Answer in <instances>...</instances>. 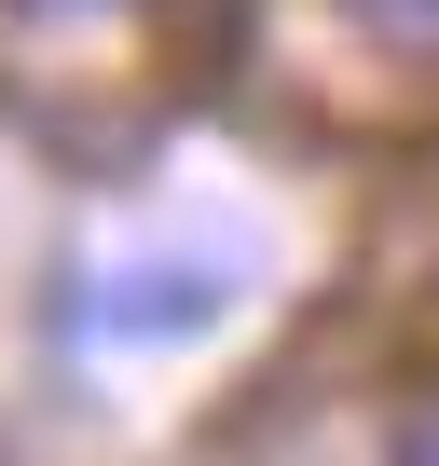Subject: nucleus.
Here are the masks:
<instances>
[{"label": "nucleus", "mask_w": 439, "mask_h": 466, "mask_svg": "<svg viewBox=\"0 0 439 466\" xmlns=\"http://www.w3.org/2000/svg\"><path fill=\"white\" fill-rule=\"evenodd\" d=\"M28 15H110V0H28Z\"/></svg>", "instance_id": "3"}, {"label": "nucleus", "mask_w": 439, "mask_h": 466, "mask_svg": "<svg viewBox=\"0 0 439 466\" xmlns=\"http://www.w3.org/2000/svg\"><path fill=\"white\" fill-rule=\"evenodd\" d=\"M398 466H439V398H412V425H398Z\"/></svg>", "instance_id": "2"}, {"label": "nucleus", "mask_w": 439, "mask_h": 466, "mask_svg": "<svg viewBox=\"0 0 439 466\" xmlns=\"http://www.w3.org/2000/svg\"><path fill=\"white\" fill-rule=\"evenodd\" d=\"M343 15H357L384 56H425V69H439V0H343Z\"/></svg>", "instance_id": "1"}]
</instances>
